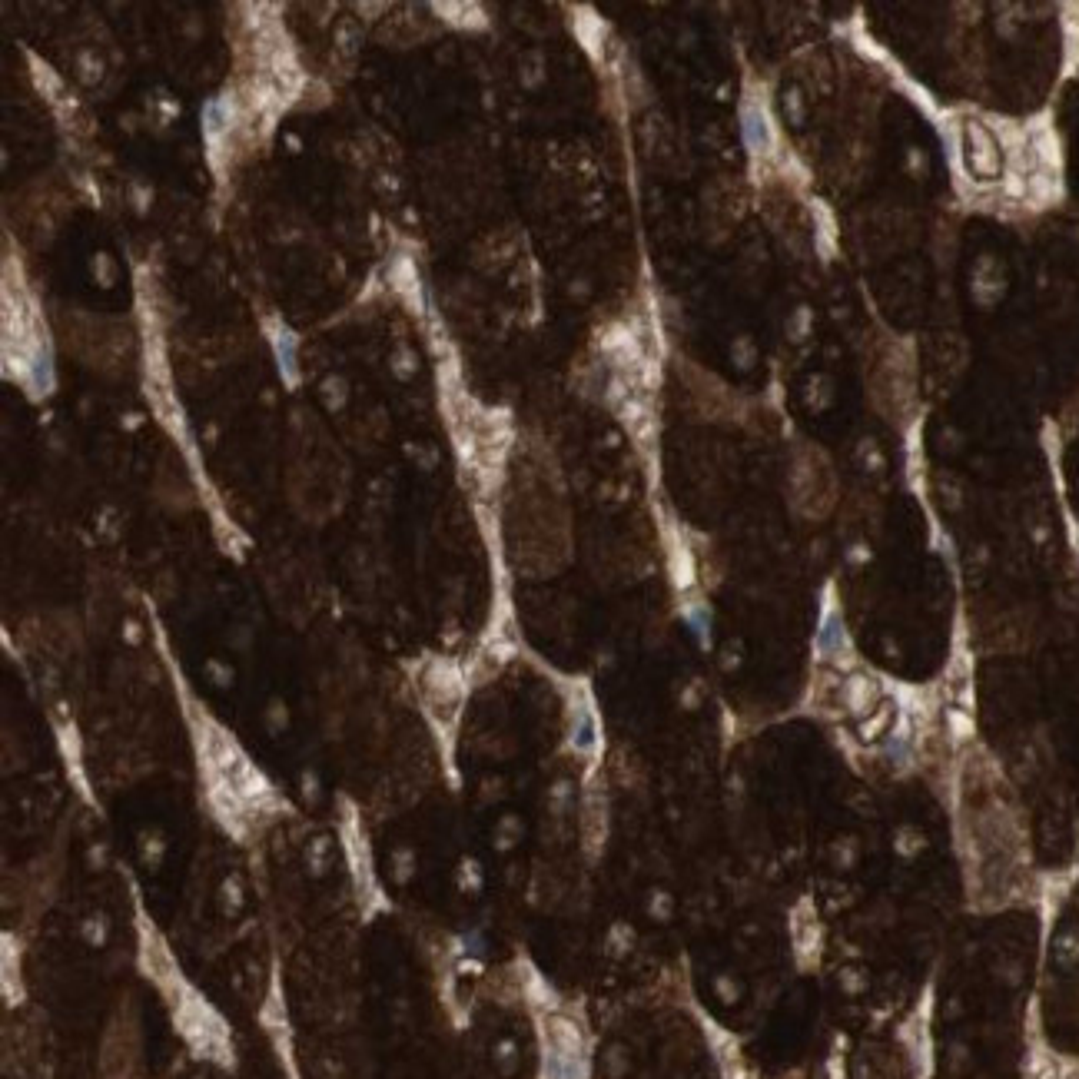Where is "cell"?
Listing matches in <instances>:
<instances>
[{"label": "cell", "instance_id": "cell-1", "mask_svg": "<svg viewBox=\"0 0 1079 1079\" xmlns=\"http://www.w3.org/2000/svg\"><path fill=\"white\" fill-rule=\"evenodd\" d=\"M176 1013H180V1030L186 1040L193 1043L196 1053L210 1056V1060H220V1063L230 1060V1036H226L223 1020L206 1006V1000H200V996L190 990H183L180 1010Z\"/></svg>", "mask_w": 1079, "mask_h": 1079}, {"label": "cell", "instance_id": "cell-2", "mask_svg": "<svg viewBox=\"0 0 1079 1079\" xmlns=\"http://www.w3.org/2000/svg\"><path fill=\"white\" fill-rule=\"evenodd\" d=\"M548 1040H545V1076L548 1079H585L588 1066V1050L581 1030L565 1020V1016H552L548 1020Z\"/></svg>", "mask_w": 1079, "mask_h": 1079}, {"label": "cell", "instance_id": "cell-3", "mask_svg": "<svg viewBox=\"0 0 1079 1079\" xmlns=\"http://www.w3.org/2000/svg\"><path fill=\"white\" fill-rule=\"evenodd\" d=\"M425 694L435 711H445V718H452L455 708L462 701V674L452 661H432L425 671Z\"/></svg>", "mask_w": 1079, "mask_h": 1079}, {"label": "cell", "instance_id": "cell-4", "mask_svg": "<svg viewBox=\"0 0 1079 1079\" xmlns=\"http://www.w3.org/2000/svg\"><path fill=\"white\" fill-rule=\"evenodd\" d=\"M967 160L970 170L977 176H1000V143L993 140V133L987 127H980L977 120L967 123Z\"/></svg>", "mask_w": 1079, "mask_h": 1079}, {"label": "cell", "instance_id": "cell-5", "mask_svg": "<svg viewBox=\"0 0 1079 1079\" xmlns=\"http://www.w3.org/2000/svg\"><path fill=\"white\" fill-rule=\"evenodd\" d=\"M844 701H847L850 714L864 718V714L874 708V701H877V681H870L867 674H854V678H847Z\"/></svg>", "mask_w": 1079, "mask_h": 1079}, {"label": "cell", "instance_id": "cell-6", "mask_svg": "<svg viewBox=\"0 0 1079 1079\" xmlns=\"http://www.w3.org/2000/svg\"><path fill=\"white\" fill-rule=\"evenodd\" d=\"M744 140L754 153L771 150V127H767V117L757 107H744Z\"/></svg>", "mask_w": 1079, "mask_h": 1079}, {"label": "cell", "instance_id": "cell-7", "mask_svg": "<svg viewBox=\"0 0 1079 1079\" xmlns=\"http://www.w3.org/2000/svg\"><path fill=\"white\" fill-rule=\"evenodd\" d=\"M230 123H233V103L230 100L216 97V100L206 103V133H210V137H220L223 130H230Z\"/></svg>", "mask_w": 1079, "mask_h": 1079}, {"label": "cell", "instance_id": "cell-8", "mask_svg": "<svg viewBox=\"0 0 1079 1079\" xmlns=\"http://www.w3.org/2000/svg\"><path fill=\"white\" fill-rule=\"evenodd\" d=\"M276 356H279V366L286 372V379L293 382L296 379V342L289 332H279L276 336Z\"/></svg>", "mask_w": 1079, "mask_h": 1079}]
</instances>
